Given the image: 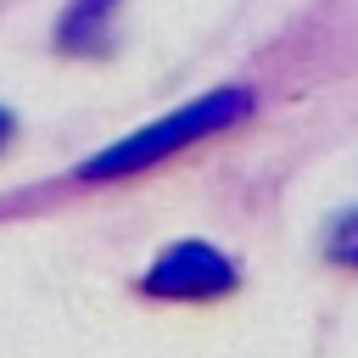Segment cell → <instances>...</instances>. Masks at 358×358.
I'll list each match as a JSON object with an SVG mask.
<instances>
[{"label": "cell", "mask_w": 358, "mask_h": 358, "mask_svg": "<svg viewBox=\"0 0 358 358\" xmlns=\"http://www.w3.org/2000/svg\"><path fill=\"white\" fill-rule=\"evenodd\" d=\"M246 112H252V95H246V90H213V95H201V101L179 106L173 117H162V123H145V129L123 134L117 145H106L101 157H90V162H84V179H117V173L151 168V162L173 157L179 145H190V140H207V134H218V129L241 123Z\"/></svg>", "instance_id": "1"}, {"label": "cell", "mask_w": 358, "mask_h": 358, "mask_svg": "<svg viewBox=\"0 0 358 358\" xmlns=\"http://www.w3.org/2000/svg\"><path fill=\"white\" fill-rule=\"evenodd\" d=\"M145 291L151 296H173V302H213V296L235 291V268H229L224 252H213L201 241H179L151 263Z\"/></svg>", "instance_id": "2"}, {"label": "cell", "mask_w": 358, "mask_h": 358, "mask_svg": "<svg viewBox=\"0 0 358 358\" xmlns=\"http://www.w3.org/2000/svg\"><path fill=\"white\" fill-rule=\"evenodd\" d=\"M112 6L117 0H78L62 17V28H56L62 50H106V17H112Z\"/></svg>", "instance_id": "3"}, {"label": "cell", "mask_w": 358, "mask_h": 358, "mask_svg": "<svg viewBox=\"0 0 358 358\" xmlns=\"http://www.w3.org/2000/svg\"><path fill=\"white\" fill-rule=\"evenodd\" d=\"M330 257L347 263V268H358V213H347V218L330 229Z\"/></svg>", "instance_id": "4"}, {"label": "cell", "mask_w": 358, "mask_h": 358, "mask_svg": "<svg viewBox=\"0 0 358 358\" xmlns=\"http://www.w3.org/2000/svg\"><path fill=\"white\" fill-rule=\"evenodd\" d=\"M6 140H11V117L0 112V145H6Z\"/></svg>", "instance_id": "5"}]
</instances>
